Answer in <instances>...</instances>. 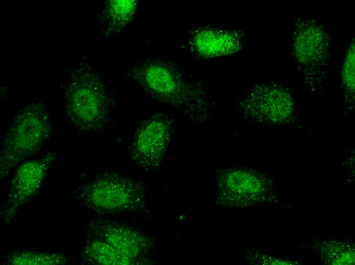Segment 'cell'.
<instances>
[{
    "mask_svg": "<svg viewBox=\"0 0 355 265\" xmlns=\"http://www.w3.org/2000/svg\"><path fill=\"white\" fill-rule=\"evenodd\" d=\"M52 130L48 113L42 103H29L19 111L1 145V178L28 157L39 152L48 140Z\"/></svg>",
    "mask_w": 355,
    "mask_h": 265,
    "instance_id": "1",
    "label": "cell"
},
{
    "mask_svg": "<svg viewBox=\"0 0 355 265\" xmlns=\"http://www.w3.org/2000/svg\"><path fill=\"white\" fill-rule=\"evenodd\" d=\"M126 76L151 98L193 114L200 96L173 67L157 60H145L129 67Z\"/></svg>",
    "mask_w": 355,
    "mask_h": 265,
    "instance_id": "2",
    "label": "cell"
},
{
    "mask_svg": "<svg viewBox=\"0 0 355 265\" xmlns=\"http://www.w3.org/2000/svg\"><path fill=\"white\" fill-rule=\"evenodd\" d=\"M67 115L78 129H99L107 117L109 98L100 78L89 68H83L71 79L65 91Z\"/></svg>",
    "mask_w": 355,
    "mask_h": 265,
    "instance_id": "3",
    "label": "cell"
},
{
    "mask_svg": "<svg viewBox=\"0 0 355 265\" xmlns=\"http://www.w3.org/2000/svg\"><path fill=\"white\" fill-rule=\"evenodd\" d=\"M142 187L133 180L114 173H106L87 186L82 198L94 210L118 213L144 205Z\"/></svg>",
    "mask_w": 355,
    "mask_h": 265,
    "instance_id": "4",
    "label": "cell"
},
{
    "mask_svg": "<svg viewBox=\"0 0 355 265\" xmlns=\"http://www.w3.org/2000/svg\"><path fill=\"white\" fill-rule=\"evenodd\" d=\"M173 120L164 114L157 113L146 118L136 130L131 144L134 161L148 170L161 164L169 145Z\"/></svg>",
    "mask_w": 355,
    "mask_h": 265,
    "instance_id": "5",
    "label": "cell"
},
{
    "mask_svg": "<svg viewBox=\"0 0 355 265\" xmlns=\"http://www.w3.org/2000/svg\"><path fill=\"white\" fill-rule=\"evenodd\" d=\"M56 154L55 151H50L42 157L19 165L11 180L1 211V218L5 223L10 222L18 210L37 193Z\"/></svg>",
    "mask_w": 355,
    "mask_h": 265,
    "instance_id": "6",
    "label": "cell"
},
{
    "mask_svg": "<svg viewBox=\"0 0 355 265\" xmlns=\"http://www.w3.org/2000/svg\"><path fill=\"white\" fill-rule=\"evenodd\" d=\"M92 231L99 239L109 244L128 258L140 263L151 249V240L134 228L116 223L94 225Z\"/></svg>",
    "mask_w": 355,
    "mask_h": 265,
    "instance_id": "7",
    "label": "cell"
},
{
    "mask_svg": "<svg viewBox=\"0 0 355 265\" xmlns=\"http://www.w3.org/2000/svg\"><path fill=\"white\" fill-rule=\"evenodd\" d=\"M189 44L192 50L202 58L228 56L240 47L238 34L225 29L202 28L194 30L190 35Z\"/></svg>",
    "mask_w": 355,
    "mask_h": 265,
    "instance_id": "8",
    "label": "cell"
},
{
    "mask_svg": "<svg viewBox=\"0 0 355 265\" xmlns=\"http://www.w3.org/2000/svg\"><path fill=\"white\" fill-rule=\"evenodd\" d=\"M89 263L98 265H130L138 263L121 254L113 247L100 239L88 242L84 251Z\"/></svg>",
    "mask_w": 355,
    "mask_h": 265,
    "instance_id": "9",
    "label": "cell"
},
{
    "mask_svg": "<svg viewBox=\"0 0 355 265\" xmlns=\"http://www.w3.org/2000/svg\"><path fill=\"white\" fill-rule=\"evenodd\" d=\"M138 6L136 0L110 1L105 10L109 31L118 33L125 30L134 19Z\"/></svg>",
    "mask_w": 355,
    "mask_h": 265,
    "instance_id": "10",
    "label": "cell"
},
{
    "mask_svg": "<svg viewBox=\"0 0 355 265\" xmlns=\"http://www.w3.org/2000/svg\"><path fill=\"white\" fill-rule=\"evenodd\" d=\"M7 262L13 265H59L66 264L67 259L58 253L26 250L11 254Z\"/></svg>",
    "mask_w": 355,
    "mask_h": 265,
    "instance_id": "11",
    "label": "cell"
}]
</instances>
